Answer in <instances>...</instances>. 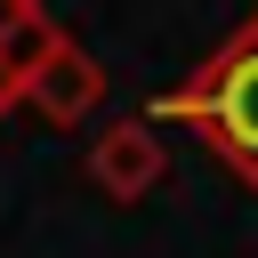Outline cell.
Masks as SVG:
<instances>
[{
  "mask_svg": "<svg viewBox=\"0 0 258 258\" xmlns=\"http://www.w3.org/2000/svg\"><path fill=\"white\" fill-rule=\"evenodd\" d=\"M153 121H194L202 145L258 194V16H250L226 48H210L202 73L153 105Z\"/></svg>",
  "mask_w": 258,
  "mask_h": 258,
  "instance_id": "6da1fadb",
  "label": "cell"
},
{
  "mask_svg": "<svg viewBox=\"0 0 258 258\" xmlns=\"http://www.w3.org/2000/svg\"><path fill=\"white\" fill-rule=\"evenodd\" d=\"M89 185L105 194V202H145L161 177H169V153H161V137H153V121H113V129H97V145H89Z\"/></svg>",
  "mask_w": 258,
  "mask_h": 258,
  "instance_id": "7a4b0ae2",
  "label": "cell"
},
{
  "mask_svg": "<svg viewBox=\"0 0 258 258\" xmlns=\"http://www.w3.org/2000/svg\"><path fill=\"white\" fill-rule=\"evenodd\" d=\"M24 105H32L48 129H81V121L105 105V64H97L81 40H56V48L32 64V89H24Z\"/></svg>",
  "mask_w": 258,
  "mask_h": 258,
  "instance_id": "3957f363",
  "label": "cell"
},
{
  "mask_svg": "<svg viewBox=\"0 0 258 258\" xmlns=\"http://www.w3.org/2000/svg\"><path fill=\"white\" fill-rule=\"evenodd\" d=\"M40 24H48V8H40V0H0V48H16V40H24V32H40Z\"/></svg>",
  "mask_w": 258,
  "mask_h": 258,
  "instance_id": "277c9868",
  "label": "cell"
}]
</instances>
